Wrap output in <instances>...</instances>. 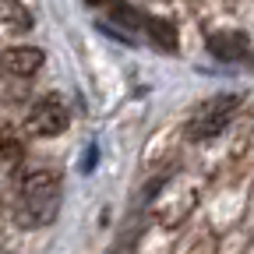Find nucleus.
<instances>
[{
    "label": "nucleus",
    "instance_id": "1",
    "mask_svg": "<svg viewBox=\"0 0 254 254\" xmlns=\"http://www.w3.org/2000/svg\"><path fill=\"white\" fill-rule=\"evenodd\" d=\"M60 198H64V187L60 177L53 170H36L21 180L18 190V208H14V222L25 230H39L50 226L60 212Z\"/></svg>",
    "mask_w": 254,
    "mask_h": 254
},
{
    "label": "nucleus",
    "instance_id": "2",
    "mask_svg": "<svg viewBox=\"0 0 254 254\" xmlns=\"http://www.w3.org/2000/svg\"><path fill=\"white\" fill-rule=\"evenodd\" d=\"M240 110V95H215V99L201 103L194 113H190V124H187V138L190 141H205V138H215L222 127L233 120V113Z\"/></svg>",
    "mask_w": 254,
    "mask_h": 254
},
{
    "label": "nucleus",
    "instance_id": "3",
    "mask_svg": "<svg viewBox=\"0 0 254 254\" xmlns=\"http://www.w3.org/2000/svg\"><path fill=\"white\" fill-rule=\"evenodd\" d=\"M67 124H71V113H67L60 95H43V99L28 110L25 131L36 134V138H57V134L67 131Z\"/></svg>",
    "mask_w": 254,
    "mask_h": 254
},
{
    "label": "nucleus",
    "instance_id": "4",
    "mask_svg": "<svg viewBox=\"0 0 254 254\" xmlns=\"http://www.w3.org/2000/svg\"><path fill=\"white\" fill-rule=\"evenodd\" d=\"M113 14H117L120 21H127L131 28H141L145 36H152L155 46L177 50V28H173L170 21H163V18H148V14H141V11H131L127 4H113Z\"/></svg>",
    "mask_w": 254,
    "mask_h": 254
},
{
    "label": "nucleus",
    "instance_id": "5",
    "mask_svg": "<svg viewBox=\"0 0 254 254\" xmlns=\"http://www.w3.org/2000/svg\"><path fill=\"white\" fill-rule=\"evenodd\" d=\"M194 187H187V184H177V187H170L163 198L155 201V219L159 222H166V226H177V222L194 208Z\"/></svg>",
    "mask_w": 254,
    "mask_h": 254
},
{
    "label": "nucleus",
    "instance_id": "6",
    "mask_svg": "<svg viewBox=\"0 0 254 254\" xmlns=\"http://www.w3.org/2000/svg\"><path fill=\"white\" fill-rule=\"evenodd\" d=\"M43 50H36V46H11V50H4L0 53V64H4V71L7 74H14V78H32L39 67H43Z\"/></svg>",
    "mask_w": 254,
    "mask_h": 254
},
{
    "label": "nucleus",
    "instance_id": "7",
    "mask_svg": "<svg viewBox=\"0 0 254 254\" xmlns=\"http://www.w3.org/2000/svg\"><path fill=\"white\" fill-rule=\"evenodd\" d=\"M32 28V14L21 0H0V32L4 36H21Z\"/></svg>",
    "mask_w": 254,
    "mask_h": 254
},
{
    "label": "nucleus",
    "instance_id": "8",
    "mask_svg": "<svg viewBox=\"0 0 254 254\" xmlns=\"http://www.w3.org/2000/svg\"><path fill=\"white\" fill-rule=\"evenodd\" d=\"M208 53L219 60H240V57H247V36H240V32H215V36H208Z\"/></svg>",
    "mask_w": 254,
    "mask_h": 254
},
{
    "label": "nucleus",
    "instance_id": "9",
    "mask_svg": "<svg viewBox=\"0 0 254 254\" xmlns=\"http://www.w3.org/2000/svg\"><path fill=\"white\" fill-rule=\"evenodd\" d=\"M134 251H138V230H124L110 254H134Z\"/></svg>",
    "mask_w": 254,
    "mask_h": 254
},
{
    "label": "nucleus",
    "instance_id": "10",
    "mask_svg": "<svg viewBox=\"0 0 254 254\" xmlns=\"http://www.w3.org/2000/svg\"><path fill=\"white\" fill-rule=\"evenodd\" d=\"M88 4H106V0H88Z\"/></svg>",
    "mask_w": 254,
    "mask_h": 254
}]
</instances>
